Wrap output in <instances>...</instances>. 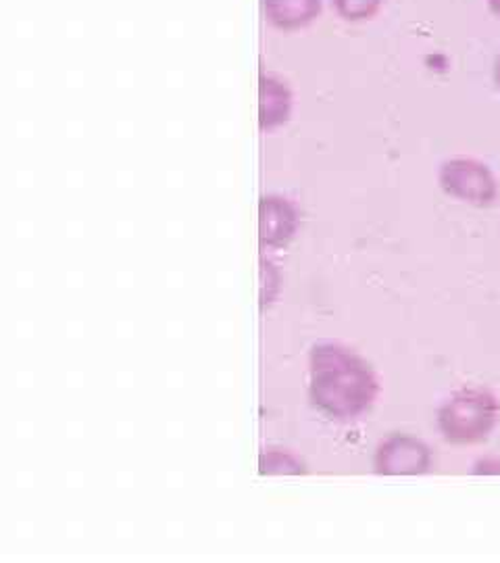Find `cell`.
<instances>
[{
    "label": "cell",
    "instance_id": "cell-8",
    "mask_svg": "<svg viewBox=\"0 0 500 563\" xmlns=\"http://www.w3.org/2000/svg\"><path fill=\"white\" fill-rule=\"evenodd\" d=\"M336 13L344 21H367L378 15L384 0H332Z\"/></svg>",
    "mask_w": 500,
    "mask_h": 563
},
{
    "label": "cell",
    "instance_id": "cell-9",
    "mask_svg": "<svg viewBox=\"0 0 500 563\" xmlns=\"http://www.w3.org/2000/svg\"><path fill=\"white\" fill-rule=\"evenodd\" d=\"M476 474H486V476H497L500 474V457H488L476 463Z\"/></svg>",
    "mask_w": 500,
    "mask_h": 563
},
{
    "label": "cell",
    "instance_id": "cell-4",
    "mask_svg": "<svg viewBox=\"0 0 500 563\" xmlns=\"http://www.w3.org/2000/svg\"><path fill=\"white\" fill-rule=\"evenodd\" d=\"M430 446L409 434H392L378 446L376 472L381 476H420L432 470Z\"/></svg>",
    "mask_w": 500,
    "mask_h": 563
},
{
    "label": "cell",
    "instance_id": "cell-5",
    "mask_svg": "<svg viewBox=\"0 0 500 563\" xmlns=\"http://www.w3.org/2000/svg\"><path fill=\"white\" fill-rule=\"evenodd\" d=\"M260 242L281 246L297 230V209L288 199L265 197L259 205Z\"/></svg>",
    "mask_w": 500,
    "mask_h": 563
},
{
    "label": "cell",
    "instance_id": "cell-11",
    "mask_svg": "<svg viewBox=\"0 0 500 563\" xmlns=\"http://www.w3.org/2000/svg\"><path fill=\"white\" fill-rule=\"evenodd\" d=\"M486 2H488V9L500 20V0H486Z\"/></svg>",
    "mask_w": 500,
    "mask_h": 563
},
{
    "label": "cell",
    "instance_id": "cell-6",
    "mask_svg": "<svg viewBox=\"0 0 500 563\" xmlns=\"http://www.w3.org/2000/svg\"><path fill=\"white\" fill-rule=\"evenodd\" d=\"M265 20L284 32L307 27L321 15V0H263Z\"/></svg>",
    "mask_w": 500,
    "mask_h": 563
},
{
    "label": "cell",
    "instance_id": "cell-7",
    "mask_svg": "<svg viewBox=\"0 0 500 563\" xmlns=\"http://www.w3.org/2000/svg\"><path fill=\"white\" fill-rule=\"evenodd\" d=\"M259 99V123L263 132L276 130L288 121L292 109V95L286 81L274 76H260Z\"/></svg>",
    "mask_w": 500,
    "mask_h": 563
},
{
    "label": "cell",
    "instance_id": "cell-3",
    "mask_svg": "<svg viewBox=\"0 0 500 563\" xmlns=\"http://www.w3.org/2000/svg\"><path fill=\"white\" fill-rule=\"evenodd\" d=\"M438 181L448 197L471 207H490L499 199V180L495 172L471 157L442 163Z\"/></svg>",
    "mask_w": 500,
    "mask_h": 563
},
{
    "label": "cell",
    "instance_id": "cell-1",
    "mask_svg": "<svg viewBox=\"0 0 500 563\" xmlns=\"http://www.w3.org/2000/svg\"><path fill=\"white\" fill-rule=\"evenodd\" d=\"M380 395L371 365L351 349L325 342L311 351V399L332 420H357Z\"/></svg>",
    "mask_w": 500,
    "mask_h": 563
},
{
    "label": "cell",
    "instance_id": "cell-2",
    "mask_svg": "<svg viewBox=\"0 0 500 563\" xmlns=\"http://www.w3.org/2000/svg\"><path fill=\"white\" fill-rule=\"evenodd\" d=\"M500 422V401L484 386H465L438 409V430L453 444H478L490 439Z\"/></svg>",
    "mask_w": 500,
    "mask_h": 563
},
{
    "label": "cell",
    "instance_id": "cell-10",
    "mask_svg": "<svg viewBox=\"0 0 500 563\" xmlns=\"http://www.w3.org/2000/svg\"><path fill=\"white\" fill-rule=\"evenodd\" d=\"M492 76H495V84H497V90L500 92V55L495 60V71H492Z\"/></svg>",
    "mask_w": 500,
    "mask_h": 563
}]
</instances>
